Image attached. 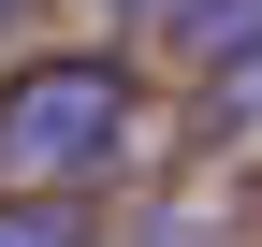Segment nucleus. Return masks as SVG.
Returning a JSON list of instances; mask_svg holds the SVG:
<instances>
[{
  "label": "nucleus",
  "mask_w": 262,
  "mask_h": 247,
  "mask_svg": "<svg viewBox=\"0 0 262 247\" xmlns=\"http://www.w3.org/2000/svg\"><path fill=\"white\" fill-rule=\"evenodd\" d=\"M131 145V58L58 44L0 73V189H102Z\"/></svg>",
  "instance_id": "1"
},
{
  "label": "nucleus",
  "mask_w": 262,
  "mask_h": 247,
  "mask_svg": "<svg viewBox=\"0 0 262 247\" xmlns=\"http://www.w3.org/2000/svg\"><path fill=\"white\" fill-rule=\"evenodd\" d=\"M0 247H102L88 189H0Z\"/></svg>",
  "instance_id": "2"
},
{
  "label": "nucleus",
  "mask_w": 262,
  "mask_h": 247,
  "mask_svg": "<svg viewBox=\"0 0 262 247\" xmlns=\"http://www.w3.org/2000/svg\"><path fill=\"white\" fill-rule=\"evenodd\" d=\"M175 44L204 73H233V58H262V0H175Z\"/></svg>",
  "instance_id": "3"
},
{
  "label": "nucleus",
  "mask_w": 262,
  "mask_h": 247,
  "mask_svg": "<svg viewBox=\"0 0 262 247\" xmlns=\"http://www.w3.org/2000/svg\"><path fill=\"white\" fill-rule=\"evenodd\" d=\"M204 102H219V116H262V58H233V73H204Z\"/></svg>",
  "instance_id": "4"
},
{
  "label": "nucleus",
  "mask_w": 262,
  "mask_h": 247,
  "mask_svg": "<svg viewBox=\"0 0 262 247\" xmlns=\"http://www.w3.org/2000/svg\"><path fill=\"white\" fill-rule=\"evenodd\" d=\"M102 15H175V0H102Z\"/></svg>",
  "instance_id": "5"
},
{
  "label": "nucleus",
  "mask_w": 262,
  "mask_h": 247,
  "mask_svg": "<svg viewBox=\"0 0 262 247\" xmlns=\"http://www.w3.org/2000/svg\"><path fill=\"white\" fill-rule=\"evenodd\" d=\"M15 15H29V0H0V29H15Z\"/></svg>",
  "instance_id": "6"
}]
</instances>
